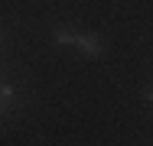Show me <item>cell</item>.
<instances>
[{"label":"cell","mask_w":153,"mask_h":146,"mask_svg":"<svg viewBox=\"0 0 153 146\" xmlns=\"http://www.w3.org/2000/svg\"><path fill=\"white\" fill-rule=\"evenodd\" d=\"M75 46H82L88 55H101V49H104V46H101L98 39H91V36H78V42H75Z\"/></svg>","instance_id":"6da1fadb"},{"label":"cell","mask_w":153,"mask_h":146,"mask_svg":"<svg viewBox=\"0 0 153 146\" xmlns=\"http://www.w3.org/2000/svg\"><path fill=\"white\" fill-rule=\"evenodd\" d=\"M147 97H150V101H153V88H147Z\"/></svg>","instance_id":"3957f363"},{"label":"cell","mask_w":153,"mask_h":146,"mask_svg":"<svg viewBox=\"0 0 153 146\" xmlns=\"http://www.w3.org/2000/svg\"><path fill=\"white\" fill-rule=\"evenodd\" d=\"M56 39H59V42H65V46H75V42H78V32H72V29L59 26V29H56Z\"/></svg>","instance_id":"7a4b0ae2"}]
</instances>
